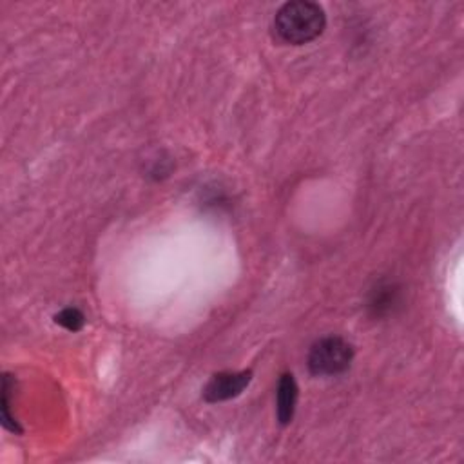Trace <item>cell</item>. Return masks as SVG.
I'll return each instance as SVG.
<instances>
[{
  "mask_svg": "<svg viewBox=\"0 0 464 464\" xmlns=\"http://www.w3.org/2000/svg\"><path fill=\"white\" fill-rule=\"evenodd\" d=\"M54 323L63 326L69 332H80L85 324V315L80 308L67 306V308H62L58 314H54Z\"/></svg>",
  "mask_w": 464,
  "mask_h": 464,
  "instance_id": "cell-7",
  "label": "cell"
},
{
  "mask_svg": "<svg viewBox=\"0 0 464 464\" xmlns=\"http://www.w3.org/2000/svg\"><path fill=\"white\" fill-rule=\"evenodd\" d=\"M326 25L324 11L308 0L286 2L274 16L276 36L290 45H303L315 40Z\"/></svg>",
  "mask_w": 464,
  "mask_h": 464,
  "instance_id": "cell-1",
  "label": "cell"
},
{
  "mask_svg": "<svg viewBox=\"0 0 464 464\" xmlns=\"http://www.w3.org/2000/svg\"><path fill=\"white\" fill-rule=\"evenodd\" d=\"M402 304L401 286L393 281H379L372 286L366 297V312L373 319L393 315Z\"/></svg>",
  "mask_w": 464,
  "mask_h": 464,
  "instance_id": "cell-4",
  "label": "cell"
},
{
  "mask_svg": "<svg viewBox=\"0 0 464 464\" xmlns=\"http://www.w3.org/2000/svg\"><path fill=\"white\" fill-rule=\"evenodd\" d=\"M9 395H11V375L2 377V399H0V417L5 430L13 433H22V428L18 426L16 419L9 413Z\"/></svg>",
  "mask_w": 464,
  "mask_h": 464,
  "instance_id": "cell-6",
  "label": "cell"
},
{
  "mask_svg": "<svg viewBox=\"0 0 464 464\" xmlns=\"http://www.w3.org/2000/svg\"><path fill=\"white\" fill-rule=\"evenodd\" d=\"M297 382L290 372L281 373L277 381V392H276V415L281 426H286L292 422L297 404Z\"/></svg>",
  "mask_w": 464,
  "mask_h": 464,
  "instance_id": "cell-5",
  "label": "cell"
},
{
  "mask_svg": "<svg viewBox=\"0 0 464 464\" xmlns=\"http://www.w3.org/2000/svg\"><path fill=\"white\" fill-rule=\"evenodd\" d=\"M353 361L352 344L339 335H326L315 341L308 352V370L317 377L344 373Z\"/></svg>",
  "mask_w": 464,
  "mask_h": 464,
  "instance_id": "cell-2",
  "label": "cell"
},
{
  "mask_svg": "<svg viewBox=\"0 0 464 464\" xmlns=\"http://www.w3.org/2000/svg\"><path fill=\"white\" fill-rule=\"evenodd\" d=\"M252 381L250 370L241 372H219L210 377L207 386L203 388V399L207 402H223L230 401L245 392V388Z\"/></svg>",
  "mask_w": 464,
  "mask_h": 464,
  "instance_id": "cell-3",
  "label": "cell"
}]
</instances>
